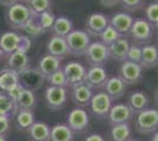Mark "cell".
<instances>
[{
  "label": "cell",
  "mask_w": 158,
  "mask_h": 141,
  "mask_svg": "<svg viewBox=\"0 0 158 141\" xmlns=\"http://www.w3.org/2000/svg\"><path fill=\"white\" fill-rule=\"evenodd\" d=\"M150 141H158V131H157V132H155V133L152 134L151 140H150Z\"/></svg>",
  "instance_id": "obj_45"
},
{
  "label": "cell",
  "mask_w": 158,
  "mask_h": 141,
  "mask_svg": "<svg viewBox=\"0 0 158 141\" xmlns=\"http://www.w3.org/2000/svg\"><path fill=\"white\" fill-rule=\"evenodd\" d=\"M145 19L149 21L153 27L158 26V2H150L144 10Z\"/></svg>",
  "instance_id": "obj_38"
},
{
  "label": "cell",
  "mask_w": 158,
  "mask_h": 141,
  "mask_svg": "<svg viewBox=\"0 0 158 141\" xmlns=\"http://www.w3.org/2000/svg\"><path fill=\"white\" fill-rule=\"evenodd\" d=\"M61 61H63V59H60V58L46 54V55H44L39 60L37 68L39 69V72L46 79L48 75H51L56 71H58V69L61 68Z\"/></svg>",
  "instance_id": "obj_24"
},
{
  "label": "cell",
  "mask_w": 158,
  "mask_h": 141,
  "mask_svg": "<svg viewBox=\"0 0 158 141\" xmlns=\"http://www.w3.org/2000/svg\"><path fill=\"white\" fill-rule=\"evenodd\" d=\"M0 141H6V138L2 136V135H0Z\"/></svg>",
  "instance_id": "obj_48"
},
{
  "label": "cell",
  "mask_w": 158,
  "mask_h": 141,
  "mask_svg": "<svg viewBox=\"0 0 158 141\" xmlns=\"http://www.w3.org/2000/svg\"><path fill=\"white\" fill-rule=\"evenodd\" d=\"M143 75V67L132 61L125 60L123 61L119 66L118 76L125 82L126 86L137 85Z\"/></svg>",
  "instance_id": "obj_10"
},
{
  "label": "cell",
  "mask_w": 158,
  "mask_h": 141,
  "mask_svg": "<svg viewBox=\"0 0 158 141\" xmlns=\"http://www.w3.org/2000/svg\"><path fill=\"white\" fill-rule=\"evenodd\" d=\"M45 80L47 81L48 86H57V87H65L67 88V80L66 76L64 74L63 68H60L58 71H56L54 73H52L51 75H48Z\"/></svg>",
  "instance_id": "obj_36"
},
{
  "label": "cell",
  "mask_w": 158,
  "mask_h": 141,
  "mask_svg": "<svg viewBox=\"0 0 158 141\" xmlns=\"http://www.w3.org/2000/svg\"><path fill=\"white\" fill-rule=\"evenodd\" d=\"M51 141H74V133L66 123H57L51 127Z\"/></svg>",
  "instance_id": "obj_30"
},
{
  "label": "cell",
  "mask_w": 158,
  "mask_h": 141,
  "mask_svg": "<svg viewBox=\"0 0 158 141\" xmlns=\"http://www.w3.org/2000/svg\"><path fill=\"white\" fill-rule=\"evenodd\" d=\"M69 100V92L65 87L47 86L45 89V101L51 111H60L65 107Z\"/></svg>",
  "instance_id": "obj_7"
},
{
  "label": "cell",
  "mask_w": 158,
  "mask_h": 141,
  "mask_svg": "<svg viewBox=\"0 0 158 141\" xmlns=\"http://www.w3.org/2000/svg\"><path fill=\"white\" fill-rule=\"evenodd\" d=\"M19 81L21 86L32 91V92H37L38 89L44 86L45 82V76L39 72V69L37 67H27L26 69L19 72Z\"/></svg>",
  "instance_id": "obj_8"
},
{
  "label": "cell",
  "mask_w": 158,
  "mask_h": 141,
  "mask_svg": "<svg viewBox=\"0 0 158 141\" xmlns=\"http://www.w3.org/2000/svg\"><path fill=\"white\" fill-rule=\"evenodd\" d=\"M143 69L158 66V47L153 44L142 46V60L139 64Z\"/></svg>",
  "instance_id": "obj_25"
},
{
  "label": "cell",
  "mask_w": 158,
  "mask_h": 141,
  "mask_svg": "<svg viewBox=\"0 0 158 141\" xmlns=\"http://www.w3.org/2000/svg\"><path fill=\"white\" fill-rule=\"evenodd\" d=\"M27 6L31 11V14L40 15L41 13L51 10L52 0H30L27 2Z\"/></svg>",
  "instance_id": "obj_34"
},
{
  "label": "cell",
  "mask_w": 158,
  "mask_h": 141,
  "mask_svg": "<svg viewBox=\"0 0 158 141\" xmlns=\"http://www.w3.org/2000/svg\"><path fill=\"white\" fill-rule=\"evenodd\" d=\"M18 112V107L14 100L7 93L0 92V115L5 116H14Z\"/></svg>",
  "instance_id": "obj_32"
},
{
  "label": "cell",
  "mask_w": 158,
  "mask_h": 141,
  "mask_svg": "<svg viewBox=\"0 0 158 141\" xmlns=\"http://www.w3.org/2000/svg\"><path fill=\"white\" fill-rule=\"evenodd\" d=\"M63 71L67 80V86L71 88L84 82L87 68L79 61H69L63 66Z\"/></svg>",
  "instance_id": "obj_11"
},
{
  "label": "cell",
  "mask_w": 158,
  "mask_h": 141,
  "mask_svg": "<svg viewBox=\"0 0 158 141\" xmlns=\"http://www.w3.org/2000/svg\"><path fill=\"white\" fill-rule=\"evenodd\" d=\"M85 141H105V139L103 135L98 134V133H92L86 138Z\"/></svg>",
  "instance_id": "obj_43"
},
{
  "label": "cell",
  "mask_w": 158,
  "mask_h": 141,
  "mask_svg": "<svg viewBox=\"0 0 158 141\" xmlns=\"http://www.w3.org/2000/svg\"><path fill=\"white\" fill-rule=\"evenodd\" d=\"M92 95L93 91L84 82L71 87V100L77 107H89L90 101L92 99Z\"/></svg>",
  "instance_id": "obj_17"
},
{
  "label": "cell",
  "mask_w": 158,
  "mask_h": 141,
  "mask_svg": "<svg viewBox=\"0 0 158 141\" xmlns=\"http://www.w3.org/2000/svg\"><path fill=\"white\" fill-rule=\"evenodd\" d=\"M99 2L103 5L104 7H107V8H111V7H114L120 4V0H99Z\"/></svg>",
  "instance_id": "obj_42"
},
{
  "label": "cell",
  "mask_w": 158,
  "mask_h": 141,
  "mask_svg": "<svg viewBox=\"0 0 158 141\" xmlns=\"http://www.w3.org/2000/svg\"><path fill=\"white\" fill-rule=\"evenodd\" d=\"M70 55L72 57H84L89 45L91 44V37L84 29H73L65 38Z\"/></svg>",
  "instance_id": "obj_5"
},
{
  "label": "cell",
  "mask_w": 158,
  "mask_h": 141,
  "mask_svg": "<svg viewBox=\"0 0 158 141\" xmlns=\"http://www.w3.org/2000/svg\"><path fill=\"white\" fill-rule=\"evenodd\" d=\"M10 128H11L10 118L5 116V115H0V135L6 136L10 132Z\"/></svg>",
  "instance_id": "obj_41"
},
{
  "label": "cell",
  "mask_w": 158,
  "mask_h": 141,
  "mask_svg": "<svg viewBox=\"0 0 158 141\" xmlns=\"http://www.w3.org/2000/svg\"><path fill=\"white\" fill-rule=\"evenodd\" d=\"M56 18H57V15L53 13L52 10H48V11L41 13L39 17H38L39 24H40V26H41V28H43V32H44V33L51 31L53 24H54V21H56Z\"/></svg>",
  "instance_id": "obj_37"
},
{
  "label": "cell",
  "mask_w": 158,
  "mask_h": 141,
  "mask_svg": "<svg viewBox=\"0 0 158 141\" xmlns=\"http://www.w3.org/2000/svg\"><path fill=\"white\" fill-rule=\"evenodd\" d=\"M153 33H155V27L149 21L145 18H137L132 24L129 35L133 44L144 46L152 41Z\"/></svg>",
  "instance_id": "obj_2"
},
{
  "label": "cell",
  "mask_w": 158,
  "mask_h": 141,
  "mask_svg": "<svg viewBox=\"0 0 158 141\" xmlns=\"http://www.w3.org/2000/svg\"><path fill=\"white\" fill-rule=\"evenodd\" d=\"M133 21L135 18L127 12H116L110 18V25L120 34V37L125 38L130 33Z\"/></svg>",
  "instance_id": "obj_16"
},
{
  "label": "cell",
  "mask_w": 158,
  "mask_h": 141,
  "mask_svg": "<svg viewBox=\"0 0 158 141\" xmlns=\"http://www.w3.org/2000/svg\"><path fill=\"white\" fill-rule=\"evenodd\" d=\"M132 136V128L130 123L112 125L110 129V138L112 141H127Z\"/></svg>",
  "instance_id": "obj_31"
},
{
  "label": "cell",
  "mask_w": 158,
  "mask_h": 141,
  "mask_svg": "<svg viewBox=\"0 0 158 141\" xmlns=\"http://www.w3.org/2000/svg\"><path fill=\"white\" fill-rule=\"evenodd\" d=\"M73 133H83L89 128L90 125V115L84 108H73L67 114V123Z\"/></svg>",
  "instance_id": "obj_12"
},
{
  "label": "cell",
  "mask_w": 158,
  "mask_h": 141,
  "mask_svg": "<svg viewBox=\"0 0 158 141\" xmlns=\"http://www.w3.org/2000/svg\"><path fill=\"white\" fill-rule=\"evenodd\" d=\"M157 2H158V0H157Z\"/></svg>",
  "instance_id": "obj_52"
},
{
  "label": "cell",
  "mask_w": 158,
  "mask_h": 141,
  "mask_svg": "<svg viewBox=\"0 0 158 141\" xmlns=\"http://www.w3.org/2000/svg\"><path fill=\"white\" fill-rule=\"evenodd\" d=\"M131 42L126 38H119L109 46V54L110 58L119 62H123L127 58V52L130 48Z\"/></svg>",
  "instance_id": "obj_23"
},
{
  "label": "cell",
  "mask_w": 158,
  "mask_h": 141,
  "mask_svg": "<svg viewBox=\"0 0 158 141\" xmlns=\"http://www.w3.org/2000/svg\"><path fill=\"white\" fill-rule=\"evenodd\" d=\"M145 0H120V6L127 12H137L144 7Z\"/></svg>",
  "instance_id": "obj_39"
},
{
  "label": "cell",
  "mask_w": 158,
  "mask_h": 141,
  "mask_svg": "<svg viewBox=\"0 0 158 141\" xmlns=\"http://www.w3.org/2000/svg\"><path fill=\"white\" fill-rule=\"evenodd\" d=\"M31 17V11L26 4L17 2L11 7L6 8L5 12V20L7 25L13 29H23L28 18Z\"/></svg>",
  "instance_id": "obj_4"
},
{
  "label": "cell",
  "mask_w": 158,
  "mask_h": 141,
  "mask_svg": "<svg viewBox=\"0 0 158 141\" xmlns=\"http://www.w3.org/2000/svg\"><path fill=\"white\" fill-rule=\"evenodd\" d=\"M39 15H34V14H31V17L28 18V20L26 21V24L24 25L23 29L25 32V35H27L28 38H38L40 35H43L44 32H43V28L39 24V19H38Z\"/></svg>",
  "instance_id": "obj_33"
},
{
  "label": "cell",
  "mask_w": 158,
  "mask_h": 141,
  "mask_svg": "<svg viewBox=\"0 0 158 141\" xmlns=\"http://www.w3.org/2000/svg\"><path fill=\"white\" fill-rule=\"evenodd\" d=\"M73 29V22L71 19H69L67 17L64 15H59L56 18V21L53 24L52 28H51V33L52 35L56 37H61V38H66V35L71 33Z\"/></svg>",
  "instance_id": "obj_27"
},
{
  "label": "cell",
  "mask_w": 158,
  "mask_h": 141,
  "mask_svg": "<svg viewBox=\"0 0 158 141\" xmlns=\"http://www.w3.org/2000/svg\"><path fill=\"white\" fill-rule=\"evenodd\" d=\"M84 57L90 66H103L104 67V65L110 59L109 47L99 40L91 41Z\"/></svg>",
  "instance_id": "obj_6"
},
{
  "label": "cell",
  "mask_w": 158,
  "mask_h": 141,
  "mask_svg": "<svg viewBox=\"0 0 158 141\" xmlns=\"http://www.w3.org/2000/svg\"><path fill=\"white\" fill-rule=\"evenodd\" d=\"M20 1H21V2H24V4H25V2H28V1H30V0H20Z\"/></svg>",
  "instance_id": "obj_50"
},
{
  "label": "cell",
  "mask_w": 158,
  "mask_h": 141,
  "mask_svg": "<svg viewBox=\"0 0 158 141\" xmlns=\"http://www.w3.org/2000/svg\"><path fill=\"white\" fill-rule=\"evenodd\" d=\"M6 66L7 68H11L17 73H19L31 66V60L27 52L18 49L6 57Z\"/></svg>",
  "instance_id": "obj_19"
},
{
  "label": "cell",
  "mask_w": 158,
  "mask_h": 141,
  "mask_svg": "<svg viewBox=\"0 0 158 141\" xmlns=\"http://www.w3.org/2000/svg\"><path fill=\"white\" fill-rule=\"evenodd\" d=\"M127 141H142V140H138V139H133V138H131L130 140H127Z\"/></svg>",
  "instance_id": "obj_49"
},
{
  "label": "cell",
  "mask_w": 158,
  "mask_h": 141,
  "mask_svg": "<svg viewBox=\"0 0 158 141\" xmlns=\"http://www.w3.org/2000/svg\"><path fill=\"white\" fill-rule=\"evenodd\" d=\"M126 87L127 86L125 85V82L122 80L118 75L117 76L114 75V76H111V78L107 79L105 86H104L103 89L110 96V99L112 101H116L122 99L125 95Z\"/></svg>",
  "instance_id": "obj_21"
},
{
  "label": "cell",
  "mask_w": 158,
  "mask_h": 141,
  "mask_svg": "<svg viewBox=\"0 0 158 141\" xmlns=\"http://www.w3.org/2000/svg\"><path fill=\"white\" fill-rule=\"evenodd\" d=\"M109 75L105 67L103 66H91L87 68L84 84L87 85L91 89H102L105 86Z\"/></svg>",
  "instance_id": "obj_14"
},
{
  "label": "cell",
  "mask_w": 158,
  "mask_h": 141,
  "mask_svg": "<svg viewBox=\"0 0 158 141\" xmlns=\"http://www.w3.org/2000/svg\"><path fill=\"white\" fill-rule=\"evenodd\" d=\"M111 107L112 100L104 91L93 94L90 105H89L91 114L97 119H106Z\"/></svg>",
  "instance_id": "obj_9"
},
{
  "label": "cell",
  "mask_w": 158,
  "mask_h": 141,
  "mask_svg": "<svg viewBox=\"0 0 158 141\" xmlns=\"http://www.w3.org/2000/svg\"><path fill=\"white\" fill-rule=\"evenodd\" d=\"M110 24V18L102 12H93L91 13L85 21V31L90 37L99 38L102 32Z\"/></svg>",
  "instance_id": "obj_13"
},
{
  "label": "cell",
  "mask_w": 158,
  "mask_h": 141,
  "mask_svg": "<svg viewBox=\"0 0 158 141\" xmlns=\"http://www.w3.org/2000/svg\"><path fill=\"white\" fill-rule=\"evenodd\" d=\"M5 58H6V57H5V53H4V52H2V49L0 48V64L2 62V60H4Z\"/></svg>",
  "instance_id": "obj_46"
},
{
  "label": "cell",
  "mask_w": 158,
  "mask_h": 141,
  "mask_svg": "<svg viewBox=\"0 0 158 141\" xmlns=\"http://www.w3.org/2000/svg\"><path fill=\"white\" fill-rule=\"evenodd\" d=\"M17 2H20V0H0V5L6 7V8L11 7L12 5L17 4Z\"/></svg>",
  "instance_id": "obj_44"
},
{
  "label": "cell",
  "mask_w": 158,
  "mask_h": 141,
  "mask_svg": "<svg viewBox=\"0 0 158 141\" xmlns=\"http://www.w3.org/2000/svg\"><path fill=\"white\" fill-rule=\"evenodd\" d=\"M20 85L19 73L7 67L0 69V92L10 94Z\"/></svg>",
  "instance_id": "obj_18"
},
{
  "label": "cell",
  "mask_w": 158,
  "mask_h": 141,
  "mask_svg": "<svg viewBox=\"0 0 158 141\" xmlns=\"http://www.w3.org/2000/svg\"><path fill=\"white\" fill-rule=\"evenodd\" d=\"M37 96L34 92L32 91H28L23 88V91L19 93L18 98L15 99V105L19 109H25V111H33L35 106H37Z\"/></svg>",
  "instance_id": "obj_28"
},
{
  "label": "cell",
  "mask_w": 158,
  "mask_h": 141,
  "mask_svg": "<svg viewBox=\"0 0 158 141\" xmlns=\"http://www.w3.org/2000/svg\"><path fill=\"white\" fill-rule=\"evenodd\" d=\"M0 48L5 53V57L18 49L28 52V49L31 48V39L25 34L7 31L0 35Z\"/></svg>",
  "instance_id": "obj_1"
},
{
  "label": "cell",
  "mask_w": 158,
  "mask_h": 141,
  "mask_svg": "<svg viewBox=\"0 0 158 141\" xmlns=\"http://www.w3.org/2000/svg\"><path fill=\"white\" fill-rule=\"evenodd\" d=\"M155 101H156V104L158 105V87L156 88V92H155Z\"/></svg>",
  "instance_id": "obj_47"
},
{
  "label": "cell",
  "mask_w": 158,
  "mask_h": 141,
  "mask_svg": "<svg viewBox=\"0 0 158 141\" xmlns=\"http://www.w3.org/2000/svg\"><path fill=\"white\" fill-rule=\"evenodd\" d=\"M126 105L130 107L133 114H138L142 111L149 108L150 105V98L149 95L143 91H133L129 94Z\"/></svg>",
  "instance_id": "obj_20"
},
{
  "label": "cell",
  "mask_w": 158,
  "mask_h": 141,
  "mask_svg": "<svg viewBox=\"0 0 158 141\" xmlns=\"http://www.w3.org/2000/svg\"><path fill=\"white\" fill-rule=\"evenodd\" d=\"M135 128L139 134H153L158 131V109L146 108L136 114Z\"/></svg>",
  "instance_id": "obj_3"
},
{
  "label": "cell",
  "mask_w": 158,
  "mask_h": 141,
  "mask_svg": "<svg viewBox=\"0 0 158 141\" xmlns=\"http://www.w3.org/2000/svg\"><path fill=\"white\" fill-rule=\"evenodd\" d=\"M119 38H123V37H120V34L109 24V25L106 26L105 29L102 32V34L99 35V39H100L99 41L103 42L104 45H106V46L109 47L111 44H113L114 41L117 40V39H119Z\"/></svg>",
  "instance_id": "obj_35"
},
{
  "label": "cell",
  "mask_w": 158,
  "mask_h": 141,
  "mask_svg": "<svg viewBox=\"0 0 158 141\" xmlns=\"http://www.w3.org/2000/svg\"><path fill=\"white\" fill-rule=\"evenodd\" d=\"M155 29H156V32H157V38H158V26L155 27Z\"/></svg>",
  "instance_id": "obj_51"
},
{
  "label": "cell",
  "mask_w": 158,
  "mask_h": 141,
  "mask_svg": "<svg viewBox=\"0 0 158 141\" xmlns=\"http://www.w3.org/2000/svg\"><path fill=\"white\" fill-rule=\"evenodd\" d=\"M31 141H51V128L43 121H35L28 129Z\"/></svg>",
  "instance_id": "obj_26"
},
{
  "label": "cell",
  "mask_w": 158,
  "mask_h": 141,
  "mask_svg": "<svg viewBox=\"0 0 158 141\" xmlns=\"http://www.w3.org/2000/svg\"><path fill=\"white\" fill-rule=\"evenodd\" d=\"M133 116L135 114L132 113L130 107L126 104H116V105H112L106 119L112 126L117 123H130Z\"/></svg>",
  "instance_id": "obj_15"
},
{
  "label": "cell",
  "mask_w": 158,
  "mask_h": 141,
  "mask_svg": "<svg viewBox=\"0 0 158 141\" xmlns=\"http://www.w3.org/2000/svg\"><path fill=\"white\" fill-rule=\"evenodd\" d=\"M15 118V125L17 128L21 132H28L33 123L35 122L34 113L33 111H25V109H19L17 114L14 115Z\"/></svg>",
  "instance_id": "obj_29"
},
{
  "label": "cell",
  "mask_w": 158,
  "mask_h": 141,
  "mask_svg": "<svg viewBox=\"0 0 158 141\" xmlns=\"http://www.w3.org/2000/svg\"><path fill=\"white\" fill-rule=\"evenodd\" d=\"M46 51L47 54L57 57V58H60V59H64L67 55H70V51H69V47H67L65 38L56 37V35H52L47 40Z\"/></svg>",
  "instance_id": "obj_22"
},
{
  "label": "cell",
  "mask_w": 158,
  "mask_h": 141,
  "mask_svg": "<svg viewBox=\"0 0 158 141\" xmlns=\"http://www.w3.org/2000/svg\"><path fill=\"white\" fill-rule=\"evenodd\" d=\"M126 60L136 62V64H140V60H142V46L131 42L130 48H129V52H127Z\"/></svg>",
  "instance_id": "obj_40"
}]
</instances>
